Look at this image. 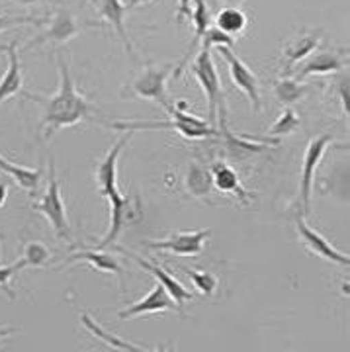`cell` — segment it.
I'll use <instances>...</instances> for the list:
<instances>
[{"label":"cell","instance_id":"18","mask_svg":"<svg viewBox=\"0 0 350 352\" xmlns=\"http://www.w3.org/2000/svg\"><path fill=\"white\" fill-rule=\"evenodd\" d=\"M16 41L0 45V50L8 57V69L0 78V104L16 94L22 92L24 88V76H22V65H20V51L16 50Z\"/></svg>","mask_w":350,"mask_h":352},{"label":"cell","instance_id":"24","mask_svg":"<svg viewBox=\"0 0 350 352\" xmlns=\"http://www.w3.org/2000/svg\"><path fill=\"white\" fill-rule=\"evenodd\" d=\"M0 173H4V175H8L10 178L16 180V184L20 186V188L28 192V194H36V190L39 186V180H41V176H43V170L41 168H28V166H20V164H14L10 163L8 159H4L2 155H0Z\"/></svg>","mask_w":350,"mask_h":352},{"label":"cell","instance_id":"10","mask_svg":"<svg viewBox=\"0 0 350 352\" xmlns=\"http://www.w3.org/2000/svg\"><path fill=\"white\" fill-rule=\"evenodd\" d=\"M92 25L98 24H78L75 20V16L69 12L67 8H57V12L51 16L47 30L39 32L36 38L30 39L22 51H30L32 47H36L39 43H45V41H50L53 45H61V43H67L69 39L78 36L83 28H92Z\"/></svg>","mask_w":350,"mask_h":352},{"label":"cell","instance_id":"19","mask_svg":"<svg viewBox=\"0 0 350 352\" xmlns=\"http://www.w3.org/2000/svg\"><path fill=\"white\" fill-rule=\"evenodd\" d=\"M344 67H347V55H342L338 51H321L301 63V69L296 73V78L305 80L311 75H331V73L342 71Z\"/></svg>","mask_w":350,"mask_h":352},{"label":"cell","instance_id":"3","mask_svg":"<svg viewBox=\"0 0 350 352\" xmlns=\"http://www.w3.org/2000/svg\"><path fill=\"white\" fill-rule=\"evenodd\" d=\"M173 120H166V122H135V120H118L108 124V127L118 129V131H149V129H166V131H176L180 133L184 139H206V138H217L219 135V129L217 127L210 126V122H204L201 118H196L192 113L182 112L178 108H173Z\"/></svg>","mask_w":350,"mask_h":352},{"label":"cell","instance_id":"11","mask_svg":"<svg viewBox=\"0 0 350 352\" xmlns=\"http://www.w3.org/2000/svg\"><path fill=\"white\" fill-rule=\"evenodd\" d=\"M296 227H298V235H300L301 243L305 245L307 251H311L313 254L321 256L323 261H329V263L338 264V266H349V254L338 251L337 247H333L317 229H313L305 221V215L298 214V217H296Z\"/></svg>","mask_w":350,"mask_h":352},{"label":"cell","instance_id":"22","mask_svg":"<svg viewBox=\"0 0 350 352\" xmlns=\"http://www.w3.org/2000/svg\"><path fill=\"white\" fill-rule=\"evenodd\" d=\"M83 325L87 329L90 335H94L96 339L102 340L106 346H110V349H116V351H122V352H147V351H155V349H151V346H143V344H138V342H129V340L122 339V337H118V335H113L110 333L108 329H104L96 321V319H92L90 315L85 314L83 315Z\"/></svg>","mask_w":350,"mask_h":352},{"label":"cell","instance_id":"34","mask_svg":"<svg viewBox=\"0 0 350 352\" xmlns=\"http://www.w3.org/2000/svg\"><path fill=\"white\" fill-rule=\"evenodd\" d=\"M337 96L344 116H349V75L340 76L337 80Z\"/></svg>","mask_w":350,"mask_h":352},{"label":"cell","instance_id":"23","mask_svg":"<svg viewBox=\"0 0 350 352\" xmlns=\"http://www.w3.org/2000/svg\"><path fill=\"white\" fill-rule=\"evenodd\" d=\"M186 190L192 198L201 201H212V190L213 180L212 173L201 166L200 163H190L188 164L186 173Z\"/></svg>","mask_w":350,"mask_h":352},{"label":"cell","instance_id":"15","mask_svg":"<svg viewBox=\"0 0 350 352\" xmlns=\"http://www.w3.org/2000/svg\"><path fill=\"white\" fill-rule=\"evenodd\" d=\"M210 173H212L213 188L219 190L221 194L233 196L241 206H249L250 200H252V192H249L241 184L237 170L231 164H227L226 161H215L210 168Z\"/></svg>","mask_w":350,"mask_h":352},{"label":"cell","instance_id":"5","mask_svg":"<svg viewBox=\"0 0 350 352\" xmlns=\"http://www.w3.org/2000/svg\"><path fill=\"white\" fill-rule=\"evenodd\" d=\"M175 65H147L141 75L129 85V92L138 98H145V100L155 102L163 108L164 112L171 113L175 104L168 98L166 92V78L173 75Z\"/></svg>","mask_w":350,"mask_h":352},{"label":"cell","instance_id":"27","mask_svg":"<svg viewBox=\"0 0 350 352\" xmlns=\"http://www.w3.org/2000/svg\"><path fill=\"white\" fill-rule=\"evenodd\" d=\"M247 25H249V18L237 6H226V8H221L219 14H217V18H215V28L221 30L227 36H231V38L241 36L247 30Z\"/></svg>","mask_w":350,"mask_h":352},{"label":"cell","instance_id":"25","mask_svg":"<svg viewBox=\"0 0 350 352\" xmlns=\"http://www.w3.org/2000/svg\"><path fill=\"white\" fill-rule=\"evenodd\" d=\"M219 126H221V138L226 141L227 153H229V155H235L239 159L250 157V155H254V153L264 151L268 145H274L272 141H259V139H250L249 141V139L239 138V135H233V133L229 131L227 124H219Z\"/></svg>","mask_w":350,"mask_h":352},{"label":"cell","instance_id":"6","mask_svg":"<svg viewBox=\"0 0 350 352\" xmlns=\"http://www.w3.org/2000/svg\"><path fill=\"white\" fill-rule=\"evenodd\" d=\"M32 208L50 221V226L53 227V231H55V235L59 239L71 241V227H69V219H67V210H65L61 186H59V180H57V170H55V161L53 159H50L47 190L41 196V200L36 201Z\"/></svg>","mask_w":350,"mask_h":352},{"label":"cell","instance_id":"40","mask_svg":"<svg viewBox=\"0 0 350 352\" xmlns=\"http://www.w3.org/2000/svg\"><path fill=\"white\" fill-rule=\"evenodd\" d=\"M226 2H229V6H237V4H241L243 0H226Z\"/></svg>","mask_w":350,"mask_h":352},{"label":"cell","instance_id":"39","mask_svg":"<svg viewBox=\"0 0 350 352\" xmlns=\"http://www.w3.org/2000/svg\"><path fill=\"white\" fill-rule=\"evenodd\" d=\"M14 2H18V4H24V6H30V4H36L39 0H14Z\"/></svg>","mask_w":350,"mask_h":352},{"label":"cell","instance_id":"1","mask_svg":"<svg viewBox=\"0 0 350 352\" xmlns=\"http://www.w3.org/2000/svg\"><path fill=\"white\" fill-rule=\"evenodd\" d=\"M57 67H59V88L53 96H38L32 92H24L28 100L38 102L43 106V139H51L63 127H71L90 120L92 116V104L80 94V90L75 87V78L71 75L69 59L63 57V53H57Z\"/></svg>","mask_w":350,"mask_h":352},{"label":"cell","instance_id":"37","mask_svg":"<svg viewBox=\"0 0 350 352\" xmlns=\"http://www.w3.org/2000/svg\"><path fill=\"white\" fill-rule=\"evenodd\" d=\"M6 198H8V186L4 182H0V208L6 204Z\"/></svg>","mask_w":350,"mask_h":352},{"label":"cell","instance_id":"30","mask_svg":"<svg viewBox=\"0 0 350 352\" xmlns=\"http://www.w3.org/2000/svg\"><path fill=\"white\" fill-rule=\"evenodd\" d=\"M50 249L39 243V241H32V243H25L24 254L22 258L25 261V266H34V268H41L43 264H47L50 261Z\"/></svg>","mask_w":350,"mask_h":352},{"label":"cell","instance_id":"4","mask_svg":"<svg viewBox=\"0 0 350 352\" xmlns=\"http://www.w3.org/2000/svg\"><path fill=\"white\" fill-rule=\"evenodd\" d=\"M110 208H112V215H110V231L106 233V237L94 245V249H110L112 251L116 247L118 237L124 233L127 227L135 226L143 217V208H141V200L138 196H122L120 190L112 192L108 196Z\"/></svg>","mask_w":350,"mask_h":352},{"label":"cell","instance_id":"36","mask_svg":"<svg viewBox=\"0 0 350 352\" xmlns=\"http://www.w3.org/2000/svg\"><path fill=\"white\" fill-rule=\"evenodd\" d=\"M14 333H16V327H12V325H0V340H4L6 337H12Z\"/></svg>","mask_w":350,"mask_h":352},{"label":"cell","instance_id":"17","mask_svg":"<svg viewBox=\"0 0 350 352\" xmlns=\"http://www.w3.org/2000/svg\"><path fill=\"white\" fill-rule=\"evenodd\" d=\"M192 4H194V8H192V24H194V38L192 41L188 43V50L184 53V57L180 59V63L176 65L175 71H173V76L175 78H180L182 75V71L188 67V61L192 59V55L198 51V47L201 45V39L206 36V32H208V28L212 24V18H210V10H208V4L204 2V0H192Z\"/></svg>","mask_w":350,"mask_h":352},{"label":"cell","instance_id":"33","mask_svg":"<svg viewBox=\"0 0 350 352\" xmlns=\"http://www.w3.org/2000/svg\"><path fill=\"white\" fill-rule=\"evenodd\" d=\"M217 45H227V47H233L235 45V38H231V36H227L223 34L221 30H217V28H208V32H206V36L201 39V47H208V50H212V47H217Z\"/></svg>","mask_w":350,"mask_h":352},{"label":"cell","instance_id":"32","mask_svg":"<svg viewBox=\"0 0 350 352\" xmlns=\"http://www.w3.org/2000/svg\"><path fill=\"white\" fill-rule=\"evenodd\" d=\"M25 268V261L24 258H18L14 264H8V266H0V289L8 296V300H14L16 294L12 289V278Z\"/></svg>","mask_w":350,"mask_h":352},{"label":"cell","instance_id":"21","mask_svg":"<svg viewBox=\"0 0 350 352\" xmlns=\"http://www.w3.org/2000/svg\"><path fill=\"white\" fill-rule=\"evenodd\" d=\"M96 10L100 14V18H104L113 32L118 34V38L124 41L125 50L131 57H135L133 53V41L129 38L127 30H125V4L122 0H96Z\"/></svg>","mask_w":350,"mask_h":352},{"label":"cell","instance_id":"26","mask_svg":"<svg viewBox=\"0 0 350 352\" xmlns=\"http://www.w3.org/2000/svg\"><path fill=\"white\" fill-rule=\"evenodd\" d=\"M311 90L313 85L305 82V80H298V78H280L274 85L276 100L286 108L296 104V102L303 100Z\"/></svg>","mask_w":350,"mask_h":352},{"label":"cell","instance_id":"13","mask_svg":"<svg viewBox=\"0 0 350 352\" xmlns=\"http://www.w3.org/2000/svg\"><path fill=\"white\" fill-rule=\"evenodd\" d=\"M135 131H127L125 135L118 139L110 147V151L106 153L104 161L98 164L96 168V178H98V186H100V196L108 198L112 192L118 190V159L124 151V147H127V143L131 141Z\"/></svg>","mask_w":350,"mask_h":352},{"label":"cell","instance_id":"31","mask_svg":"<svg viewBox=\"0 0 350 352\" xmlns=\"http://www.w3.org/2000/svg\"><path fill=\"white\" fill-rule=\"evenodd\" d=\"M47 24V18H34V16H14V14H0V34L8 32L18 25H41Z\"/></svg>","mask_w":350,"mask_h":352},{"label":"cell","instance_id":"38","mask_svg":"<svg viewBox=\"0 0 350 352\" xmlns=\"http://www.w3.org/2000/svg\"><path fill=\"white\" fill-rule=\"evenodd\" d=\"M151 0H127V4H125V8H135L139 4H149Z\"/></svg>","mask_w":350,"mask_h":352},{"label":"cell","instance_id":"35","mask_svg":"<svg viewBox=\"0 0 350 352\" xmlns=\"http://www.w3.org/2000/svg\"><path fill=\"white\" fill-rule=\"evenodd\" d=\"M192 14V0H178V8H176V22L180 24L186 16Z\"/></svg>","mask_w":350,"mask_h":352},{"label":"cell","instance_id":"16","mask_svg":"<svg viewBox=\"0 0 350 352\" xmlns=\"http://www.w3.org/2000/svg\"><path fill=\"white\" fill-rule=\"evenodd\" d=\"M323 30H303L284 47V73H289L298 63L307 59L321 45Z\"/></svg>","mask_w":350,"mask_h":352},{"label":"cell","instance_id":"29","mask_svg":"<svg viewBox=\"0 0 350 352\" xmlns=\"http://www.w3.org/2000/svg\"><path fill=\"white\" fill-rule=\"evenodd\" d=\"M182 272L190 276L192 284L198 288L201 296H213L217 289V278L208 270H194V268H182Z\"/></svg>","mask_w":350,"mask_h":352},{"label":"cell","instance_id":"28","mask_svg":"<svg viewBox=\"0 0 350 352\" xmlns=\"http://www.w3.org/2000/svg\"><path fill=\"white\" fill-rule=\"evenodd\" d=\"M298 127H300V116L288 106V108L282 112V116L272 124V127L268 129L266 135H268V139H274L276 141V139H282L286 138V135H289V133H294Z\"/></svg>","mask_w":350,"mask_h":352},{"label":"cell","instance_id":"20","mask_svg":"<svg viewBox=\"0 0 350 352\" xmlns=\"http://www.w3.org/2000/svg\"><path fill=\"white\" fill-rule=\"evenodd\" d=\"M76 261H83V263H88L92 268L100 270V272H106V274H113L118 278L120 286L124 289V266L120 264V261L110 254V252H104V249H83V251L73 252L67 263H76Z\"/></svg>","mask_w":350,"mask_h":352},{"label":"cell","instance_id":"8","mask_svg":"<svg viewBox=\"0 0 350 352\" xmlns=\"http://www.w3.org/2000/svg\"><path fill=\"white\" fill-rule=\"evenodd\" d=\"M215 51L223 57V61H226L227 67H229L231 82H233L243 94H247V98H249L250 104H252V108L259 112V110L263 108V100H261V80H259V76L250 71L249 67L245 65V61H243L231 47H227V45H217Z\"/></svg>","mask_w":350,"mask_h":352},{"label":"cell","instance_id":"7","mask_svg":"<svg viewBox=\"0 0 350 352\" xmlns=\"http://www.w3.org/2000/svg\"><path fill=\"white\" fill-rule=\"evenodd\" d=\"M333 143V135L329 133H321L317 138H313L305 153H303V161H301V180H300V201L303 215L311 214V194H313V180H315V173L319 168V164L325 157L329 145Z\"/></svg>","mask_w":350,"mask_h":352},{"label":"cell","instance_id":"12","mask_svg":"<svg viewBox=\"0 0 350 352\" xmlns=\"http://www.w3.org/2000/svg\"><path fill=\"white\" fill-rule=\"evenodd\" d=\"M113 249H116V251H122L125 256H129V258H133L141 268H145L149 274H153L155 280H157L161 286H164V289L168 292V296H171V298H173V302L176 303L178 311H180V314H184V303L190 302V300H194V294H192V292H188V288L182 286V282H180L178 278L173 276L168 270H164L163 266H159L157 263L145 261V258H141V256L133 254V252L124 251L122 247H113Z\"/></svg>","mask_w":350,"mask_h":352},{"label":"cell","instance_id":"2","mask_svg":"<svg viewBox=\"0 0 350 352\" xmlns=\"http://www.w3.org/2000/svg\"><path fill=\"white\" fill-rule=\"evenodd\" d=\"M190 71L194 78L198 80V85L206 94L208 102V118H210V126L215 127L217 124H227V106L226 96L221 90V80L217 67L213 63L212 50L201 47L196 55V59L190 63Z\"/></svg>","mask_w":350,"mask_h":352},{"label":"cell","instance_id":"9","mask_svg":"<svg viewBox=\"0 0 350 352\" xmlns=\"http://www.w3.org/2000/svg\"><path fill=\"white\" fill-rule=\"evenodd\" d=\"M212 237V229L198 231H175L163 241H143L141 245L151 251H164L178 256H198L204 252L206 241Z\"/></svg>","mask_w":350,"mask_h":352},{"label":"cell","instance_id":"14","mask_svg":"<svg viewBox=\"0 0 350 352\" xmlns=\"http://www.w3.org/2000/svg\"><path fill=\"white\" fill-rule=\"evenodd\" d=\"M171 309L178 311L176 303L173 302V298L168 296V292L164 289V286L157 284L145 298H141L139 302L131 303L127 309H122V311L118 314V319H120V321H125V319H133V317H141V315L161 314V311H171ZM178 314H180V311H178Z\"/></svg>","mask_w":350,"mask_h":352}]
</instances>
